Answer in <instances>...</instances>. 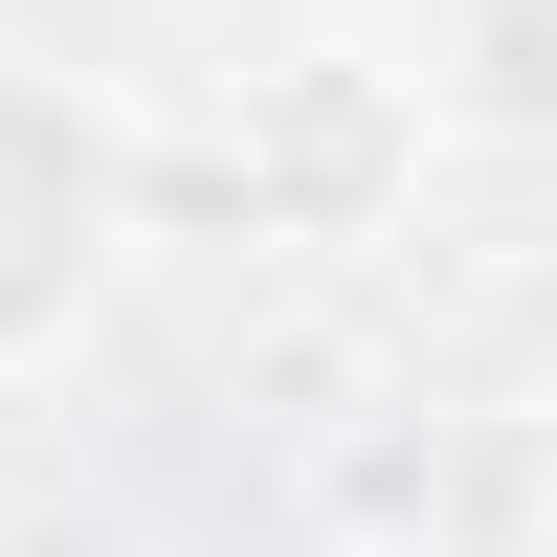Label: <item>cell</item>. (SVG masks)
Segmentation results:
<instances>
[{
    "label": "cell",
    "instance_id": "4",
    "mask_svg": "<svg viewBox=\"0 0 557 557\" xmlns=\"http://www.w3.org/2000/svg\"><path fill=\"white\" fill-rule=\"evenodd\" d=\"M0 557H157L134 513H89V491H23V513H0Z\"/></svg>",
    "mask_w": 557,
    "mask_h": 557
},
{
    "label": "cell",
    "instance_id": "3",
    "mask_svg": "<svg viewBox=\"0 0 557 557\" xmlns=\"http://www.w3.org/2000/svg\"><path fill=\"white\" fill-rule=\"evenodd\" d=\"M469 112L557 134V0H469Z\"/></svg>",
    "mask_w": 557,
    "mask_h": 557
},
{
    "label": "cell",
    "instance_id": "1",
    "mask_svg": "<svg viewBox=\"0 0 557 557\" xmlns=\"http://www.w3.org/2000/svg\"><path fill=\"white\" fill-rule=\"evenodd\" d=\"M223 201H246V246H380L424 201V89L380 45H268L223 112Z\"/></svg>",
    "mask_w": 557,
    "mask_h": 557
},
{
    "label": "cell",
    "instance_id": "2",
    "mask_svg": "<svg viewBox=\"0 0 557 557\" xmlns=\"http://www.w3.org/2000/svg\"><path fill=\"white\" fill-rule=\"evenodd\" d=\"M112 246H134V157H112V112H67L45 67H0V380H45V357L89 335Z\"/></svg>",
    "mask_w": 557,
    "mask_h": 557
},
{
    "label": "cell",
    "instance_id": "5",
    "mask_svg": "<svg viewBox=\"0 0 557 557\" xmlns=\"http://www.w3.org/2000/svg\"><path fill=\"white\" fill-rule=\"evenodd\" d=\"M312 557H446V535H312Z\"/></svg>",
    "mask_w": 557,
    "mask_h": 557
}]
</instances>
